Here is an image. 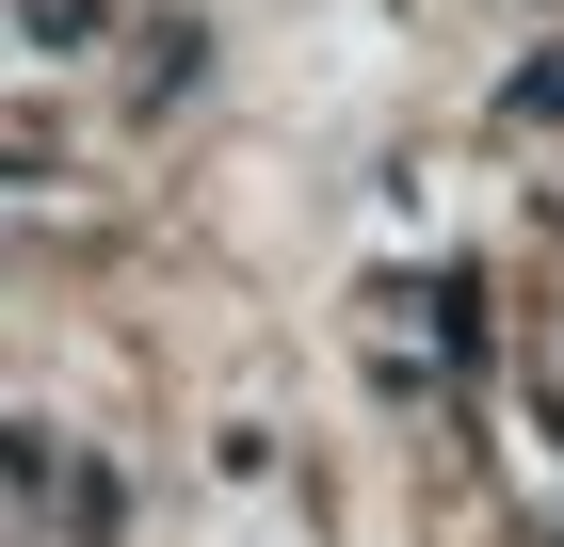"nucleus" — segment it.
<instances>
[{
    "mask_svg": "<svg viewBox=\"0 0 564 547\" xmlns=\"http://www.w3.org/2000/svg\"><path fill=\"white\" fill-rule=\"evenodd\" d=\"M17 33H33V48H97V33H113V0H17Z\"/></svg>",
    "mask_w": 564,
    "mask_h": 547,
    "instance_id": "1",
    "label": "nucleus"
},
{
    "mask_svg": "<svg viewBox=\"0 0 564 547\" xmlns=\"http://www.w3.org/2000/svg\"><path fill=\"white\" fill-rule=\"evenodd\" d=\"M420 322L452 338V354H484V291H468V274H420Z\"/></svg>",
    "mask_w": 564,
    "mask_h": 547,
    "instance_id": "2",
    "label": "nucleus"
},
{
    "mask_svg": "<svg viewBox=\"0 0 564 547\" xmlns=\"http://www.w3.org/2000/svg\"><path fill=\"white\" fill-rule=\"evenodd\" d=\"M517 113H564V48H532V65H517Z\"/></svg>",
    "mask_w": 564,
    "mask_h": 547,
    "instance_id": "3",
    "label": "nucleus"
}]
</instances>
